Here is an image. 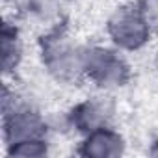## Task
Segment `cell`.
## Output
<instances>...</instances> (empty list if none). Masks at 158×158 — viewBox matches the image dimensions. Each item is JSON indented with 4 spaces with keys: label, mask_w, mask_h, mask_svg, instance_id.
Here are the masks:
<instances>
[{
    "label": "cell",
    "mask_w": 158,
    "mask_h": 158,
    "mask_svg": "<svg viewBox=\"0 0 158 158\" xmlns=\"http://www.w3.org/2000/svg\"><path fill=\"white\" fill-rule=\"evenodd\" d=\"M13 127H23V128H26L28 127V117H13ZM19 139L17 141H13V143H23V141H30V139H34L30 134H26V132H17L15 134Z\"/></svg>",
    "instance_id": "6da1fadb"
}]
</instances>
